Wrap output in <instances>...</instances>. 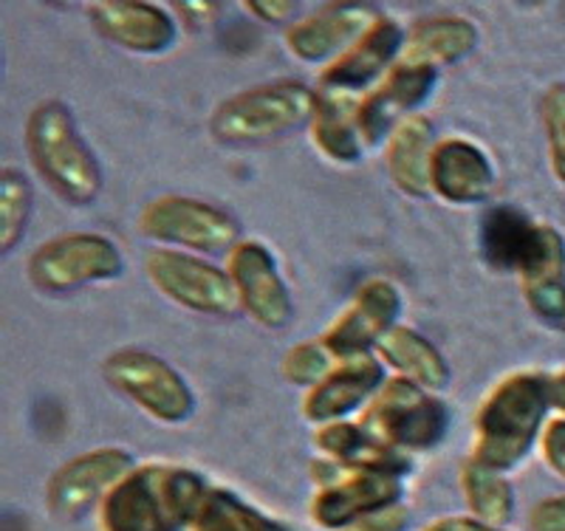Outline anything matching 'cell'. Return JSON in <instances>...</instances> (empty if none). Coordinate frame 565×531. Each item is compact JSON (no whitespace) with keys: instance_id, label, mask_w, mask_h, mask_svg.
<instances>
[{"instance_id":"obj_17","label":"cell","mask_w":565,"mask_h":531,"mask_svg":"<svg viewBox=\"0 0 565 531\" xmlns=\"http://www.w3.org/2000/svg\"><path fill=\"white\" fill-rule=\"evenodd\" d=\"M407 32L396 20L380 18L345 54L320 71V88L331 94H360L373 88L402 60Z\"/></svg>"},{"instance_id":"obj_35","label":"cell","mask_w":565,"mask_h":531,"mask_svg":"<svg viewBox=\"0 0 565 531\" xmlns=\"http://www.w3.org/2000/svg\"><path fill=\"white\" fill-rule=\"evenodd\" d=\"M548 399L552 407L565 416V371L548 373Z\"/></svg>"},{"instance_id":"obj_8","label":"cell","mask_w":565,"mask_h":531,"mask_svg":"<svg viewBox=\"0 0 565 531\" xmlns=\"http://www.w3.org/2000/svg\"><path fill=\"white\" fill-rule=\"evenodd\" d=\"M105 382L159 424H184L195 413V393L173 365L150 351L122 348L103 362Z\"/></svg>"},{"instance_id":"obj_11","label":"cell","mask_w":565,"mask_h":531,"mask_svg":"<svg viewBox=\"0 0 565 531\" xmlns=\"http://www.w3.org/2000/svg\"><path fill=\"white\" fill-rule=\"evenodd\" d=\"M317 495L309 518L317 529L340 531L367 514L385 512L402 503V478L391 472H351L334 461L315 464Z\"/></svg>"},{"instance_id":"obj_16","label":"cell","mask_w":565,"mask_h":531,"mask_svg":"<svg viewBox=\"0 0 565 531\" xmlns=\"http://www.w3.org/2000/svg\"><path fill=\"white\" fill-rule=\"evenodd\" d=\"M380 18L367 3H326L286 29V49L300 63H334Z\"/></svg>"},{"instance_id":"obj_28","label":"cell","mask_w":565,"mask_h":531,"mask_svg":"<svg viewBox=\"0 0 565 531\" xmlns=\"http://www.w3.org/2000/svg\"><path fill=\"white\" fill-rule=\"evenodd\" d=\"M34 210L32 184L20 170L3 167L0 173V249L3 255L20 244Z\"/></svg>"},{"instance_id":"obj_25","label":"cell","mask_w":565,"mask_h":531,"mask_svg":"<svg viewBox=\"0 0 565 531\" xmlns=\"http://www.w3.org/2000/svg\"><path fill=\"white\" fill-rule=\"evenodd\" d=\"M315 148L334 164H356L362 159V136L356 128V105L348 96L320 91V105L309 125Z\"/></svg>"},{"instance_id":"obj_20","label":"cell","mask_w":565,"mask_h":531,"mask_svg":"<svg viewBox=\"0 0 565 531\" xmlns=\"http://www.w3.org/2000/svg\"><path fill=\"white\" fill-rule=\"evenodd\" d=\"M494 170L489 156L476 141L447 136L436 145L430 159V192L444 204L472 206L492 195Z\"/></svg>"},{"instance_id":"obj_36","label":"cell","mask_w":565,"mask_h":531,"mask_svg":"<svg viewBox=\"0 0 565 531\" xmlns=\"http://www.w3.org/2000/svg\"><path fill=\"white\" fill-rule=\"evenodd\" d=\"M424 531H461V518H438Z\"/></svg>"},{"instance_id":"obj_3","label":"cell","mask_w":565,"mask_h":531,"mask_svg":"<svg viewBox=\"0 0 565 531\" xmlns=\"http://www.w3.org/2000/svg\"><path fill=\"white\" fill-rule=\"evenodd\" d=\"M26 150L40 179L54 195L74 206H88L103 192V167L79 136L71 110L60 99H45L26 119Z\"/></svg>"},{"instance_id":"obj_7","label":"cell","mask_w":565,"mask_h":531,"mask_svg":"<svg viewBox=\"0 0 565 531\" xmlns=\"http://www.w3.org/2000/svg\"><path fill=\"white\" fill-rule=\"evenodd\" d=\"M125 257L110 237L97 232H71L52 237L29 255V283L45 295H65L94 283L122 277Z\"/></svg>"},{"instance_id":"obj_24","label":"cell","mask_w":565,"mask_h":531,"mask_svg":"<svg viewBox=\"0 0 565 531\" xmlns=\"http://www.w3.org/2000/svg\"><path fill=\"white\" fill-rule=\"evenodd\" d=\"M478 26L467 18H424L407 29L402 60L441 68L476 52Z\"/></svg>"},{"instance_id":"obj_37","label":"cell","mask_w":565,"mask_h":531,"mask_svg":"<svg viewBox=\"0 0 565 531\" xmlns=\"http://www.w3.org/2000/svg\"><path fill=\"white\" fill-rule=\"evenodd\" d=\"M461 531H509V529H498V525H487L476 518H461Z\"/></svg>"},{"instance_id":"obj_19","label":"cell","mask_w":565,"mask_h":531,"mask_svg":"<svg viewBox=\"0 0 565 531\" xmlns=\"http://www.w3.org/2000/svg\"><path fill=\"white\" fill-rule=\"evenodd\" d=\"M382 384H385L382 359H373L371 353L345 359L320 384H315L306 393L302 416L317 424V427L345 422L353 410H360L362 404H371V399L382 391Z\"/></svg>"},{"instance_id":"obj_12","label":"cell","mask_w":565,"mask_h":531,"mask_svg":"<svg viewBox=\"0 0 565 531\" xmlns=\"http://www.w3.org/2000/svg\"><path fill=\"white\" fill-rule=\"evenodd\" d=\"M134 467V455L122 447L88 449L54 469L45 484V509L60 523H74L90 509H99Z\"/></svg>"},{"instance_id":"obj_6","label":"cell","mask_w":565,"mask_h":531,"mask_svg":"<svg viewBox=\"0 0 565 531\" xmlns=\"http://www.w3.org/2000/svg\"><path fill=\"white\" fill-rule=\"evenodd\" d=\"M362 427L402 455L430 453L447 436L450 413L441 399L418 384L393 376L362 413Z\"/></svg>"},{"instance_id":"obj_22","label":"cell","mask_w":565,"mask_h":531,"mask_svg":"<svg viewBox=\"0 0 565 531\" xmlns=\"http://www.w3.org/2000/svg\"><path fill=\"white\" fill-rule=\"evenodd\" d=\"M436 128L430 116L413 114L398 123L385 141V164L391 181L411 199L430 192V159L436 150Z\"/></svg>"},{"instance_id":"obj_21","label":"cell","mask_w":565,"mask_h":531,"mask_svg":"<svg viewBox=\"0 0 565 531\" xmlns=\"http://www.w3.org/2000/svg\"><path fill=\"white\" fill-rule=\"evenodd\" d=\"M317 449L328 455V461L351 472H391L405 478L411 472V455H402L371 436L362 424L334 422L322 424L315 433Z\"/></svg>"},{"instance_id":"obj_26","label":"cell","mask_w":565,"mask_h":531,"mask_svg":"<svg viewBox=\"0 0 565 531\" xmlns=\"http://www.w3.org/2000/svg\"><path fill=\"white\" fill-rule=\"evenodd\" d=\"M461 492L467 500L469 518L507 529L514 514V489L507 475L467 461L461 467Z\"/></svg>"},{"instance_id":"obj_15","label":"cell","mask_w":565,"mask_h":531,"mask_svg":"<svg viewBox=\"0 0 565 531\" xmlns=\"http://www.w3.org/2000/svg\"><path fill=\"white\" fill-rule=\"evenodd\" d=\"M398 311H402V295L391 280H367L356 288L353 300L342 308L320 340L334 353L340 362L356 357H367L376 351L387 331L396 328Z\"/></svg>"},{"instance_id":"obj_29","label":"cell","mask_w":565,"mask_h":531,"mask_svg":"<svg viewBox=\"0 0 565 531\" xmlns=\"http://www.w3.org/2000/svg\"><path fill=\"white\" fill-rule=\"evenodd\" d=\"M337 365H340V359L328 351L326 342L311 340L297 342V346H291L289 351L282 353L280 373L286 382L297 384V387H309L311 391V387L320 384Z\"/></svg>"},{"instance_id":"obj_18","label":"cell","mask_w":565,"mask_h":531,"mask_svg":"<svg viewBox=\"0 0 565 531\" xmlns=\"http://www.w3.org/2000/svg\"><path fill=\"white\" fill-rule=\"evenodd\" d=\"M90 26L116 49L134 54H164L175 45L179 26L168 9L136 0H103L88 7Z\"/></svg>"},{"instance_id":"obj_5","label":"cell","mask_w":565,"mask_h":531,"mask_svg":"<svg viewBox=\"0 0 565 531\" xmlns=\"http://www.w3.org/2000/svg\"><path fill=\"white\" fill-rule=\"evenodd\" d=\"M478 246L487 266L521 277L523 291L559 286L565 277L563 232L537 224L514 206H492L483 215Z\"/></svg>"},{"instance_id":"obj_4","label":"cell","mask_w":565,"mask_h":531,"mask_svg":"<svg viewBox=\"0 0 565 531\" xmlns=\"http://www.w3.org/2000/svg\"><path fill=\"white\" fill-rule=\"evenodd\" d=\"M317 105H320V91L309 88L300 79L255 85L232 94L212 110L210 134L215 141L232 148L266 145L311 125Z\"/></svg>"},{"instance_id":"obj_27","label":"cell","mask_w":565,"mask_h":531,"mask_svg":"<svg viewBox=\"0 0 565 531\" xmlns=\"http://www.w3.org/2000/svg\"><path fill=\"white\" fill-rule=\"evenodd\" d=\"M190 531H291L230 489H210Z\"/></svg>"},{"instance_id":"obj_10","label":"cell","mask_w":565,"mask_h":531,"mask_svg":"<svg viewBox=\"0 0 565 531\" xmlns=\"http://www.w3.org/2000/svg\"><path fill=\"white\" fill-rule=\"evenodd\" d=\"M145 275L161 297L186 311L206 317H232L241 311L230 272L199 255L159 246L145 257Z\"/></svg>"},{"instance_id":"obj_2","label":"cell","mask_w":565,"mask_h":531,"mask_svg":"<svg viewBox=\"0 0 565 531\" xmlns=\"http://www.w3.org/2000/svg\"><path fill=\"white\" fill-rule=\"evenodd\" d=\"M206 480L179 464H141L99 506V531H184L204 503Z\"/></svg>"},{"instance_id":"obj_9","label":"cell","mask_w":565,"mask_h":531,"mask_svg":"<svg viewBox=\"0 0 565 531\" xmlns=\"http://www.w3.org/2000/svg\"><path fill=\"white\" fill-rule=\"evenodd\" d=\"M139 232L164 249H186L190 255H230L244 241L238 221L221 206L186 195H161L139 215Z\"/></svg>"},{"instance_id":"obj_34","label":"cell","mask_w":565,"mask_h":531,"mask_svg":"<svg viewBox=\"0 0 565 531\" xmlns=\"http://www.w3.org/2000/svg\"><path fill=\"white\" fill-rule=\"evenodd\" d=\"M244 9L249 14H255L257 20L277 26V23H282V20H289L295 14L297 3H289V0H249V3H244Z\"/></svg>"},{"instance_id":"obj_30","label":"cell","mask_w":565,"mask_h":531,"mask_svg":"<svg viewBox=\"0 0 565 531\" xmlns=\"http://www.w3.org/2000/svg\"><path fill=\"white\" fill-rule=\"evenodd\" d=\"M540 119L546 130L548 164L559 184H565V85H548L543 99H540Z\"/></svg>"},{"instance_id":"obj_23","label":"cell","mask_w":565,"mask_h":531,"mask_svg":"<svg viewBox=\"0 0 565 531\" xmlns=\"http://www.w3.org/2000/svg\"><path fill=\"white\" fill-rule=\"evenodd\" d=\"M376 357L382 359V365L393 368L398 376L418 384L427 393L444 391L450 384V365L444 353L416 328L396 326L387 331L376 346Z\"/></svg>"},{"instance_id":"obj_1","label":"cell","mask_w":565,"mask_h":531,"mask_svg":"<svg viewBox=\"0 0 565 531\" xmlns=\"http://www.w3.org/2000/svg\"><path fill=\"white\" fill-rule=\"evenodd\" d=\"M548 399V376L540 371H514L494 384L476 413V436L469 461L494 472H512L526 461L534 444H540Z\"/></svg>"},{"instance_id":"obj_32","label":"cell","mask_w":565,"mask_h":531,"mask_svg":"<svg viewBox=\"0 0 565 531\" xmlns=\"http://www.w3.org/2000/svg\"><path fill=\"white\" fill-rule=\"evenodd\" d=\"M529 531H565V495H552L532 506Z\"/></svg>"},{"instance_id":"obj_14","label":"cell","mask_w":565,"mask_h":531,"mask_svg":"<svg viewBox=\"0 0 565 531\" xmlns=\"http://www.w3.org/2000/svg\"><path fill=\"white\" fill-rule=\"evenodd\" d=\"M226 272L238 291L241 311L249 314L257 326L275 331L291 320L295 302H291L289 286L282 280L277 257L271 255L264 241L244 237L226 255Z\"/></svg>"},{"instance_id":"obj_31","label":"cell","mask_w":565,"mask_h":531,"mask_svg":"<svg viewBox=\"0 0 565 531\" xmlns=\"http://www.w3.org/2000/svg\"><path fill=\"white\" fill-rule=\"evenodd\" d=\"M540 455L546 467L557 475L559 480H565V416L552 418V422L543 427V436H540Z\"/></svg>"},{"instance_id":"obj_13","label":"cell","mask_w":565,"mask_h":531,"mask_svg":"<svg viewBox=\"0 0 565 531\" xmlns=\"http://www.w3.org/2000/svg\"><path fill=\"white\" fill-rule=\"evenodd\" d=\"M438 83V68L398 60L356 103V128L365 145H380L398 123L418 114Z\"/></svg>"},{"instance_id":"obj_33","label":"cell","mask_w":565,"mask_h":531,"mask_svg":"<svg viewBox=\"0 0 565 531\" xmlns=\"http://www.w3.org/2000/svg\"><path fill=\"white\" fill-rule=\"evenodd\" d=\"M407 525H411V509L405 503H398L385 509V512L367 514V518L356 520V523L345 525L340 531H407Z\"/></svg>"}]
</instances>
